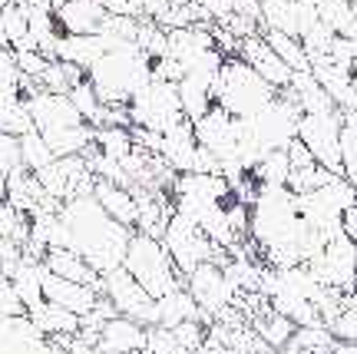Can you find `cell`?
<instances>
[{
	"instance_id": "cell-10",
	"label": "cell",
	"mask_w": 357,
	"mask_h": 354,
	"mask_svg": "<svg viewBox=\"0 0 357 354\" xmlns=\"http://www.w3.org/2000/svg\"><path fill=\"white\" fill-rule=\"evenodd\" d=\"M100 295L106 302H113V308L123 318H132V321H139L146 328H153L155 298L129 275L126 268H113V272L100 275Z\"/></svg>"
},
{
	"instance_id": "cell-14",
	"label": "cell",
	"mask_w": 357,
	"mask_h": 354,
	"mask_svg": "<svg viewBox=\"0 0 357 354\" xmlns=\"http://www.w3.org/2000/svg\"><path fill=\"white\" fill-rule=\"evenodd\" d=\"M43 302L50 304H60L66 311L73 315H89L93 304L100 302V288L93 285H79V281H66V279H56L50 272H43Z\"/></svg>"
},
{
	"instance_id": "cell-12",
	"label": "cell",
	"mask_w": 357,
	"mask_h": 354,
	"mask_svg": "<svg viewBox=\"0 0 357 354\" xmlns=\"http://www.w3.org/2000/svg\"><path fill=\"white\" fill-rule=\"evenodd\" d=\"M318 24V7L311 0H261V30H278L301 40Z\"/></svg>"
},
{
	"instance_id": "cell-9",
	"label": "cell",
	"mask_w": 357,
	"mask_h": 354,
	"mask_svg": "<svg viewBox=\"0 0 357 354\" xmlns=\"http://www.w3.org/2000/svg\"><path fill=\"white\" fill-rule=\"evenodd\" d=\"M307 268H311V272L318 275V281H324L328 288L347 295V291H354V285H357V245L341 232V235H334V239L324 242V249L307 262Z\"/></svg>"
},
{
	"instance_id": "cell-29",
	"label": "cell",
	"mask_w": 357,
	"mask_h": 354,
	"mask_svg": "<svg viewBox=\"0 0 357 354\" xmlns=\"http://www.w3.org/2000/svg\"><path fill=\"white\" fill-rule=\"evenodd\" d=\"M261 37H265L268 47L281 57V64H288L294 73H305V70H311V60H307L301 40L288 37V34H278V30H261Z\"/></svg>"
},
{
	"instance_id": "cell-7",
	"label": "cell",
	"mask_w": 357,
	"mask_h": 354,
	"mask_svg": "<svg viewBox=\"0 0 357 354\" xmlns=\"http://www.w3.org/2000/svg\"><path fill=\"white\" fill-rule=\"evenodd\" d=\"M298 123H301V110L294 106L288 93H278L261 113L245 119V129L255 136L261 149L271 152V149H288L298 140Z\"/></svg>"
},
{
	"instance_id": "cell-31",
	"label": "cell",
	"mask_w": 357,
	"mask_h": 354,
	"mask_svg": "<svg viewBox=\"0 0 357 354\" xmlns=\"http://www.w3.org/2000/svg\"><path fill=\"white\" fill-rule=\"evenodd\" d=\"M341 172L357 186V113H344L341 126Z\"/></svg>"
},
{
	"instance_id": "cell-36",
	"label": "cell",
	"mask_w": 357,
	"mask_h": 354,
	"mask_svg": "<svg viewBox=\"0 0 357 354\" xmlns=\"http://www.w3.org/2000/svg\"><path fill=\"white\" fill-rule=\"evenodd\" d=\"M100 3L113 17H142V0H100Z\"/></svg>"
},
{
	"instance_id": "cell-2",
	"label": "cell",
	"mask_w": 357,
	"mask_h": 354,
	"mask_svg": "<svg viewBox=\"0 0 357 354\" xmlns=\"http://www.w3.org/2000/svg\"><path fill=\"white\" fill-rule=\"evenodd\" d=\"M86 80L93 83L102 106H129V100L153 80V60L136 43H119L100 64L89 66Z\"/></svg>"
},
{
	"instance_id": "cell-18",
	"label": "cell",
	"mask_w": 357,
	"mask_h": 354,
	"mask_svg": "<svg viewBox=\"0 0 357 354\" xmlns=\"http://www.w3.org/2000/svg\"><path fill=\"white\" fill-rule=\"evenodd\" d=\"M146 331L149 328L139 325V321L116 315L102 325L96 348H106V351H116V354H142L146 351Z\"/></svg>"
},
{
	"instance_id": "cell-20",
	"label": "cell",
	"mask_w": 357,
	"mask_h": 354,
	"mask_svg": "<svg viewBox=\"0 0 357 354\" xmlns=\"http://www.w3.org/2000/svg\"><path fill=\"white\" fill-rule=\"evenodd\" d=\"M43 268L56 275V279H66V281H79V285H93L100 288V275L89 268V262L83 258L79 252L73 249H50L47 258H43Z\"/></svg>"
},
{
	"instance_id": "cell-34",
	"label": "cell",
	"mask_w": 357,
	"mask_h": 354,
	"mask_svg": "<svg viewBox=\"0 0 357 354\" xmlns=\"http://www.w3.org/2000/svg\"><path fill=\"white\" fill-rule=\"evenodd\" d=\"M13 60H17V70H20L24 80H40L43 70L50 66V60L40 50H13Z\"/></svg>"
},
{
	"instance_id": "cell-5",
	"label": "cell",
	"mask_w": 357,
	"mask_h": 354,
	"mask_svg": "<svg viewBox=\"0 0 357 354\" xmlns=\"http://www.w3.org/2000/svg\"><path fill=\"white\" fill-rule=\"evenodd\" d=\"M129 123L136 129H149L166 136L172 126H178L185 116H182V103H178V89L176 83L166 80H149L146 87L129 100Z\"/></svg>"
},
{
	"instance_id": "cell-21",
	"label": "cell",
	"mask_w": 357,
	"mask_h": 354,
	"mask_svg": "<svg viewBox=\"0 0 357 354\" xmlns=\"http://www.w3.org/2000/svg\"><path fill=\"white\" fill-rule=\"evenodd\" d=\"M26 318L33 321V328H37L43 338H53V334H77L79 331V315H73V311H66V308L50 304V302L30 308Z\"/></svg>"
},
{
	"instance_id": "cell-33",
	"label": "cell",
	"mask_w": 357,
	"mask_h": 354,
	"mask_svg": "<svg viewBox=\"0 0 357 354\" xmlns=\"http://www.w3.org/2000/svg\"><path fill=\"white\" fill-rule=\"evenodd\" d=\"M142 354H189L178 338L169 328H149L146 331V351Z\"/></svg>"
},
{
	"instance_id": "cell-39",
	"label": "cell",
	"mask_w": 357,
	"mask_h": 354,
	"mask_svg": "<svg viewBox=\"0 0 357 354\" xmlns=\"http://www.w3.org/2000/svg\"><path fill=\"white\" fill-rule=\"evenodd\" d=\"M341 232H344L347 239L357 245V205H354V209H347V212L341 215Z\"/></svg>"
},
{
	"instance_id": "cell-22",
	"label": "cell",
	"mask_w": 357,
	"mask_h": 354,
	"mask_svg": "<svg viewBox=\"0 0 357 354\" xmlns=\"http://www.w3.org/2000/svg\"><path fill=\"white\" fill-rule=\"evenodd\" d=\"M43 262H33V258H20V265L13 268L10 275V285L13 291L20 295V302H24V308L30 311V308H37V304H43Z\"/></svg>"
},
{
	"instance_id": "cell-11",
	"label": "cell",
	"mask_w": 357,
	"mask_h": 354,
	"mask_svg": "<svg viewBox=\"0 0 357 354\" xmlns=\"http://www.w3.org/2000/svg\"><path fill=\"white\" fill-rule=\"evenodd\" d=\"M185 291H189L192 298H195V304L202 308V315L208 318V325H212L225 308H235V298H238V291L231 288L222 262H205V265H199L192 275H185Z\"/></svg>"
},
{
	"instance_id": "cell-32",
	"label": "cell",
	"mask_w": 357,
	"mask_h": 354,
	"mask_svg": "<svg viewBox=\"0 0 357 354\" xmlns=\"http://www.w3.org/2000/svg\"><path fill=\"white\" fill-rule=\"evenodd\" d=\"M66 96H70V103L77 106V113L83 116V119H86L89 126H93V129L100 126L102 100H100V96H96V89H93V83H89V80H83L79 87H73V89H70V93H66Z\"/></svg>"
},
{
	"instance_id": "cell-15",
	"label": "cell",
	"mask_w": 357,
	"mask_h": 354,
	"mask_svg": "<svg viewBox=\"0 0 357 354\" xmlns=\"http://www.w3.org/2000/svg\"><path fill=\"white\" fill-rule=\"evenodd\" d=\"M53 17H56L60 34L86 37V34H100L102 20H106V10H102L100 0H66L63 7L53 10Z\"/></svg>"
},
{
	"instance_id": "cell-35",
	"label": "cell",
	"mask_w": 357,
	"mask_h": 354,
	"mask_svg": "<svg viewBox=\"0 0 357 354\" xmlns=\"http://www.w3.org/2000/svg\"><path fill=\"white\" fill-rule=\"evenodd\" d=\"M24 315H26V308L20 302V295L13 291L10 279H3L0 281V318H24Z\"/></svg>"
},
{
	"instance_id": "cell-13",
	"label": "cell",
	"mask_w": 357,
	"mask_h": 354,
	"mask_svg": "<svg viewBox=\"0 0 357 354\" xmlns=\"http://www.w3.org/2000/svg\"><path fill=\"white\" fill-rule=\"evenodd\" d=\"M238 57H242L245 64H248L258 76H261V80H265L268 87H275L278 93H281V89H288L294 70L288 64H281V57L268 47V40L261 37V34L242 40V43H238Z\"/></svg>"
},
{
	"instance_id": "cell-37",
	"label": "cell",
	"mask_w": 357,
	"mask_h": 354,
	"mask_svg": "<svg viewBox=\"0 0 357 354\" xmlns=\"http://www.w3.org/2000/svg\"><path fill=\"white\" fill-rule=\"evenodd\" d=\"M288 159H291V169H301V165H314V156L307 152V146L301 140H294L288 146Z\"/></svg>"
},
{
	"instance_id": "cell-28",
	"label": "cell",
	"mask_w": 357,
	"mask_h": 354,
	"mask_svg": "<svg viewBox=\"0 0 357 354\" xmlns=\"http://www.w3.org/2000/svg\"><path fill=\"white\" fill-rule=\"evenodd\" d=\"M33 129V119H30V110L20 93L13 96H0V133L7 136H24Z\"/></svg>"
},
{
	"instance_id": "cell-30",
	"label": "cell",
	"mask_w": 357,
	"mask_h": 354,
	"mask_svg": "<svg viewBox=\"0 0 357 354\" xmlns=\"http://www.w3.org/2000/svg\"><path fill=\"white\" fill-rule=\"evenodd\" d=\"M20 140V163H24L26 172H33L37 176L40 169H47V165L56 159L53 156V149L43 142V136H40L37 129H30V133H24V136H17Z\"/></svg>"
},
{
	"instance_id": "cell-41",
	"label": "cell",
	"mask_w": 357,
	"mask_h": 354,
	"mask_svg": "<svg viewBox=\"0 0 357 354\" xmlns=\"http://www.w3.org/2000/svg\"><path fill=\"white\" fill-rule=\"evenodd\" d=\"M96 354H116V351H106V348H96Z\"/></svg>"
},
{
	"instance_id": "cell-8",
	"label": "cell",
	"mask_w": 357,
	"mask_h": 354,
	"mask_svg": "<svg viewBox=\"0 0 357 354\" xmlns=\"http://www.w3.org/2000/svg\"><path fill=\"white\" fill-rule=\"evenodd\" d=\"M341 126H344V113H318V116H301L298 123V140L307 146V152L314 156V163L321 169H328L334 176L341 172Z\"/></svg>"
},
{
	"instance_id": "cell-4",
	"label": "cell",
	"mask_w": 357,
	"mask_h": 354,
	"mask_svg": "<svg viewBox=\"0 0 357 354\" xmlns=\"http://www.w3.org/2000/svg\"><path fill=\"white\" fill-rule=\"evenodd\" d=\"M123 268H126L129 275L139 281L153 298H162V295H169V291H176L185 285V279L178 275V268L172 265V258H169L166 245L159 239L139 235V232H132V239H129Z\"/></svg>"
},
{
	"instance_id": "cell-6",
	"label": "cell",
	"mask_w": 357,
	"mask_h": 354,
	"mask_svg": "<svg viewBox=\"0 0 357 354\" xmlns=\"http://www.w3.org/2000/svg\"><path fill=\"white\" fill-rule=\"evenodd\" d=\"M162 245H166L169 258H172V265L178 268L182 279L192 275V272L199 265H205V262H225V258H229V255H222V249H215V245L208 242V235H205L202 228L178 212H172V219H169Z\"/></svg>"
},
{
	"instance_id": "cell-42",
	"label": "cell",
	"mask_w": 357,
	"mask_h": 354,
	"mask_svg": "<svg viewBox=\"0 0 357 354\" xmlns=\"http://www.w3.org/2000/svg\"><path fill=\"white\" fill-rule=\"evenodd\" d=\"M258 354H281V351H271V348H265V351H258Z\"/></svg>"
},
{
	"instance_id": "cell-3",
	"label": "cell",
	"mask_w": 357,
	"mask_h": 354,
	"mask_svg": "<svg viewBox=\"0 0 357 354\" xmlns=\"http://www.w3.org/2000/svg\"><path fill=\"white\" fill-rule=\"evenodd\" d=\"M212 96H215V106H222L229 116L252 119V116L261 113L268 103L278 96V89L268 87L242 57H225L215 87H212Z\"/></svg>"
},
{
	"instance_id": "cell-27",
	"label": "cell",
	"mask_w": 357,
	"mask_h": 354,
	"mask_svg": "<svg viewBox=\"0 0 357 354\" xmlns=\"http://www.w3.org/2000/svg\"><path fill=\"white\" fill-rule=\"evenodd\" d=\"M93 146H96L106 159H116V163H123L129 152L136 149L132 129H126V126H100L93 133Z\"/></svg>"
},
{
	"instance_id": "cell-23",
	"label": "cell",
	"mask_w": 357,
	"mask_h": 354,
	"mask_svg": "<svg viewBox=\"0 0 357 354\" xmlns=\"http://www.w3.org/2000/svg\"><path fill=\"white\" fill-rule=\"evenodd\" d=\"M321 24L331 30L334 37L357 40V3L354 0H314Z\"/></svg>"
},
{
	"instance_id": "cell-43",
	"label": "cell",
	"mask_w": 357,
	"mask_h": 354,
	"mask_svg": "<svg viewBox=\"0 0 357 354\" xmlns=\"http://www.w3.org/2000/svg\"><path fill=\"white\" fill-rule=\"evenodd\" d=\"M354 291H357V285H354Z\"/></svg>"
},
{
	"instance_id": "cell-25",
	"label": "cell",
	"mask_w": 357,
	"mask_h": 354,
	"mask_svg": "<svg viewBox=\"0 0 357 354\" xmlns=\"http://www.w3.org/2000/svg\"><path fill=\"white\" fill-rule=\"evenodd\" d=\"M252 328H255V334L265 341V348H271V351H284V348L291 344L298 325L288 321L284 315H278V311H271V304H268V311H261V315L252 321Z\"/></svg>"
},
{
	"instance_id": "cell-40",
	"label": "cell",
	"mask_w": 357,
	"mask_h": 354,
	"mask_svg": "<svg viewBox=\"0 0 357 354\" xmlns=\"http://www.w3.org/2000/svg\"><path fill=\"white\" fill-rule=\"evenodd\" d=\"M334 354H357V344H347V341H337V344H334Z\"/></svg>"
},
{
	"instance_id": "cell-1",
	"label": "cell",
	"mask_w": 357,
	"mask_h": 354,
	"mask_svg": "<svg viewBox=\"0 0 357 354\" xmlns=\"http://www.w3.org/2000/svg\"><path fill=\"white\" fill-rule=\"evenodd\" d=\"M60 219L70 228V249L83 255L96 275L123 268L132 228L113 222L93 196H79V199L63 202L60 205Z\"/></svg>"
},
{
	"instance_id": "cell-16",
	"label": "cell",
	"mask_w": 357,
	"mask_h": 354,
	"mask_svg": "<svg viewBox=\"0 0 357 354\" xmlns=\"http://www.w3.org/2000/svg\"><path fill=\"white\" fill-rule=\"evenodd\" d=\"M185 321H202L205 328H208V318L202 315V308L195 304L185 285L176 291H169L162 298H155V308H153V328H178V325H185Z\"/></svg>"
},
{
	"instance_id": "cell-24",
	"label": "cell",
	"mask_w": 357,
	"mask_h": 354,
	"mask_svg": "<svg viewBox=\"0 0 357 354\" xmlns=\"http://www.w3.org/2000/svg\"><path fill=\"white\" fill-rule=\"evenodd\" d=\"M178 89V103H182V116L189 119V123H195L199 116H205L212 106H215V96H212V83H205V80H199V76H182L176 83Z\"/></svg>"
},
{
	"instance_id": "cell-19",
	"label": "cell",
	"mask_w": 357,
	"mask_h": 354,
	"mask_svg": "<svg viewBox=\"0 0 357 354\" xmlns=\"http://www.w3.org/2000/svg\"><path fill=\"white\" fill-rule=\"evenodd\" d=\"M93 199L100 202V209L113 222H119V226H126L136 232V215H139V205H136V196H132V189H126V186H113V182H102V179H96V189H93Z\"/></svg>"
},
{
	"instance_id": "cell-26",
	"label": "cell",
	"mask_w": 357,
	"mask_h": 354,
	"mask_svg": "<svg viewBox=\"0 0 357 354\" xmlns=\"http://www.w3.org/2000/svg\"><path fill=\"white\" fill-rule=\"evenodd\" d=\"M288 176H291V159L288 149H271L261 156V163L252 169V179L258 186H275V189H288Z\"/></svg>"
},
{
	"instance_id": "cell-38",
	"label": "cell",
	"mask_w": 357,
	"mask_h": 354,
	"mask_svg": "<svg viewBox=\"0 0 357 354\" xmlns=\"http://www.w3.org/2000/svg\"><path fill=\"white\" fill-rule=\"evenodd\" d=\"M169 3H172V0H142V17H146V20H159V17L169 10Z\"/></svg>"
},
{
	"instance_id": "cell-17",
	"label": "cell",
	"mask_w": 357,
	"mask_h": 354,
	"mask_svg": "<svg viewBox=\"0 0 357 354\" xmlns=\"http://www.w3.org/2000/svg\"><path fill=\"white\" fill-rule=\"evenodd\" d=\"M109 50H113V43L102 37V34H86V37L60 34V40H56V60L73 64V66H79V70H89L93 64H100Z\"/></svg>"
}]
</instances>
